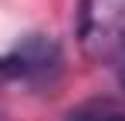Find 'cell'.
<instances>
[{
	"label": "cell",
	"mask_w": 125,
	"mask_h": 121,
	"mask_svg": "<svg viewBox=\"0 0 125 121\" xmlns=\"http://www.w3.org/2000/svg\"><path fill=\"white\" fill-rule=\"evenodd\" d=\"M78 37L88 57L112 60L125 44V0H81Z\"/></svg>",
	"instance_id": "1"
},
{
	"label": "cell",
	"mask_w": 125,
	"mask_h": 121,
	"mask_svg": "<svg viewBox=\"0 0 125 121\" xmlns=\"http://www.w3.org/2000/svg\"><path fill=\"white\" fill-rule=\"evenodd\" d=\"M112 64H115V78H118V84L125 87V44H122V51L112 57Z\"/></svg>",
	"instance_id": "4"
},
{
	"label": "cell",
	"mask_w": 125,
	"mask_h": 121,
	"mask_svg": "<svg viewBox=\"0 0 125 121\" xmlns=\"http://www.w3.org/2000/svg\"><path fill=\"white\" fill-rule=\"evenodd\" d=\"M7 60H10L14 78L41 84V81H51L61 71V47L47 34H27V37L17 40V47L7 54Z\"/></svg>",
	"instance_id": "2"
},
{
	"label": "cell",
	"mask_w": 125,
	"mask_h": 121,
	"mask_svg": "<svg viewBox=\"0 0 125 121\" xmlns=\"http://www.w3.org/2000/svg\"><path fill=\"white\" fill-rule=\"evenodd\" d=\"M64 121H125V111L112 108V104H84L78 111H71Z\"/></svg>",
	"instance_id": "3"
},
{
	"label": "cell",
	"mask_w": 125,
	"mask_h": 121,
	"mask_svg": "<svg viewBox=\"0 0 125 121\" xmlns=\"http://www.w3.org/2000/svg\"><path fill=\"white\" fill-rule=\"evenodd\" d=\"M14 74H10V60H7V54H0V84L3 81H10Z\"/></svg>",
	"instance_id": "5"
}]
</instances>
